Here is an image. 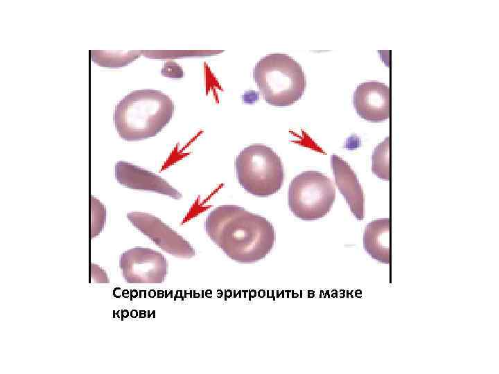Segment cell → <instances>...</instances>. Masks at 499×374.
I'll list each match as a JSON object with an SVG mask.
<instances>
[{"label": "cell", "mask_w": 499, "mask_h": 374, "mask_svg": "<svg viewBox=\"0 0 499 374\" xmlns=\"http://www.w3.org/2000/svg\"><path fill=\"white\" fill-rule=\"evenodd\" d=\"M235 168L238 183L253 195L270 196L283 185L281 159L268 146L254 144L245 148L236 157Z\"/></svg>", "instance_id": "4"}, {"label": "cell", "mask_w": 499, "mask_h": 374, "mask_svg": "<svg viewBox=\"0 0 499 374\" xmlns=\"http://www.w3.org/2000/svg\"><path fill=\"white\" fill-rule=\"evenodd\" d=\"M115 177L121 185L135 190L154 191L180 199L182 194L166 180L150 171L126 161H118Z\"/></svg>", "instance_id": "9"}, {"label": "cell", "mask_w": 499, "mask_h": 374, "mask_svg": "<svg viewBox=\"0 0 499 374\" xmlns=\"http://www.w3.org/2000/svg\"><path fill=\"white\" fill-rule=\"evenodd\" d=\"M91 281L95 283H109L106 273L98 265L91 264Z\"/></svg>", "instance_id": "13"}, {"label": "cell", "mask_w": 499, "mask_h": 374, "mask_svg": "<svg viewBox=\"0 0 499 374\" xmlns=\"http://www.w3.org/2000/svg\"><path fill=\"white\" fill-rule=\"evenodd\" d=\"M253 78L264 100L274 106L294 104L306 87L301 66L286 53H270L261 58L253 69Z\"/></svg>", "instance_id": "3"}, {"label": "cell", "mask_w": 499, "mask_h": 374, "mask_svg": "<svg viewBox=\"0 0 499 374\" xmlns=\"http://www.w3.org/2000/svg\"><path fill=\"white\" fill-rule=\"evenodd\" d=\"M357 114L363 119L380 123L389 117V89L384 83L367 81L360 84L353 93Z\"/></svg>", "instance_id": "8"}, {"label": "cell", "mask_w": 499, "mask_h": 374, "mask_svg": "<svg viewBox=\"0 0 499 374\" xmlns=\"http://www.w3.org/2000/svg\"><path fill=\"white\" fill-rule=\"evenodd\" d=\"M175 110L172 100L154 89L130 92L116 106L115 127L123 139L140 141L157 135L169 123Z\"/></svg>", "instance_id": "2"}, {"label": "cell", "mask_w": 499, "mask_h": 374, "mask_svg": "<svg viewBox=\"0 0 499 374\" xmlns=\"http://www.w3.org/2000/svg\"><path fill=\"white\" fill-rule=\"evenodd\" d=\"M119 265L128 283H161L168 274L165 257L159 251L141 247L124 251Z\"/></svg>", "instance_id": "6"}, {"label": "cell", "mask_w": 499, "mask_h": 374, "mask_svg": "<svg viewBox=\"0 0 499 374\" xmlns=\"http://www.w3.org/2000/svg\"><path fill=\"white\" fill-rule=\"evenodd\" d=\"M130 222L164 251L178 258H190L195 252L191 244L158 217L143 212L127 214Z\"/></svg>", "instance_id": "7"}, {"label": "cell", "mask_w": 499, "mask_h": 374, "mask_svg": "<svg viewBox=\"0 0 499 374\" xmlns=\"http://www.w3.org/2000/svg\"><path fill=\"white\" fill-rule=\"evenodd\" d=\"M333 181L317 170H306L290 182L288 203L290 211L299 219L313 221L326 215L335 202Z\"/></svg>", "instance_id": "5"}, {"label": "cell", "mask_w": 499, "mask_h": 374, "mask_svg": "<svg viewBox=\"0 0 499 374\" xmlns=\"http://www.w3.org/2000/svg\"><path fill=\"white\" fill-rule=\"evenodd\" d=\"M363 244L371 258L380 262L389 264V219L380 218L369 222L365 230Z\"/></svg>", "instance_id": "11"}, {"label": "cell", "mask_w": 499, "mask_h": 374, "mask_svg": "<svg viewBox=\"0 0 499 374\" xmlns=\"http://www.w3.org/2000/svg\"><path fill=\"white\" fill-rule=\"evenodd\" d=\"M331 164L338 188L354 216L359 221L362 220L365 216V197L356 173L345 161L335 154L331 157Z\"/></svg>", "instance_id": "10"}, {"label": "cell", "mask_w": 499, "mask_h": 374, "mask_svg": "<svg viewBox=\"0 0 499 374\" xmlns=\"http://www.w3.org/2000/svg\"><path fill=\"white\" fill-rule=\"evenodd\" d=\"M371 170L378 178L389 179V138L387 137L375 148L372 154Z\"/></svg>", "instance_id": "12"}, {"label": "cell", "mask_w": 499, "mask_h": 374, "mask_svg": "<svg viewBox=\"0 0 499 374\" xmlns=\"http://www.w3.org/2000/svg\"><path fill=\"white\" fill-rule=\"evenodd\" d=\"M207 233L231 260L252 263L265 258L272 250L275 233L264 217L236 205L220 206L204 222Z\"/></svg>", "instance_id": "1"}]
</instances>
